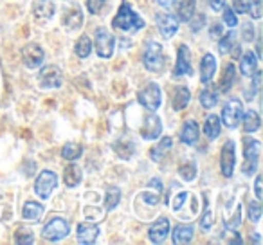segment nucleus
<instances>
[{"instance_id": "21", "label": "nucleus", "mask_w": 263, "mask_h": 245, "mask_svg": "<svg viewBox=\"0 0 263 245\" xmlns=\"http://www.w3.org/2000/svg\"><path fill=\"white\" fill-rule=\"evenodd\" d=\"M256 65H258V56L252 51H247L240 60V70L245 78H251L256 70Z\"/></svg>"}, {"instance_id": "26", "label": "nucleus", "mask_w": 263, "mask_h": 245, "mask_svg": "<svg viewBox=\"0 0 263 245\" xmlns=\"http://www.w3.org/2000/svg\"><path fill=\"white\" fill-rule=\"evenodd\" d=\"M24 218L26 220H31V222H38L44 215V205L38 204V202H27L24 205V211H22Z\"/></svg>"}, {"instance_id": "9", "label": "nucleus", "mask_w": 263, "mask_h": 245, "mask_svg": "<svg viewBox=\"0 0 263 245\" xmlns=\"http://www.w3.org/2000/svg\"><path fill=\"white\" fill-rule=\"evenodd\" d=\"M114 45H116V38L106 31L105 27H99L96 31V51L101 58H110L114 54Z\"/></svg>"}, {"instance_id": "19", "label": "nucleus", "mask_w": 263, "mask_h": 245, "mask_svg": "<svg viewBox=\"0 0 263 245\" xmlns=\"http://www.w3.org/2000/svg\"><path fill=\"white\" fill-rule=\"evenodd\" d=\"M180 141H182L184 144H195L198 141V125L197 121L190 119L184 123L182 126V132H180Z\"/></svg>"}, {"instance_id": "11", "label": "nucleus", "mask_w": 263, "mask_h": 245, "mask_svg": "<svg viewBox=\"0 0 263 245\" xmlns=\"http://www.w3.org/2000/svg\"><path fill=\"white\" fill-rule=\"evenodd\" d=\"M193 74V67H191V54L190 49L186 45H180L179 47V54H177V63L175 69H173V76H191Z\"/></svg>"}, {"instance_id": "15", "label": "nucleus", "mask_w": 263, "mask_h": 245, "mask_svg": "<svg viewBox=\"0 0 263 245\" xmlns=\"http://www.w3.org/2000/svg\"><path fill=\"white\" fill-rule=\"evenodd\" d=\"M162 134V121L157 116H148L144 119V125L141 128V136L144 139H157Z\"/></svg>"}, {"instance_id": "1", "label": "nucleus", "mask_w": 263, "mask_h": 245, "mask_svg": "<svg viewBox=\"0 0 263 245\" xmlns=\"http://www.w3.org/2000/svg\"><path fill=\"white\" fill-rule=\"evenodd\" d=\"M114 27L121 31H126V33H137V31L144 27V20L126 2H123L116 15V20H114Z\"/></svg>"}, {"instance_id": "24", "label": "nucleus", "mask_w": 263, "mask_h": 245, "mask_svg": "<svg viewBox=\"0 0 263 245\" xmlns=\"http://www.w3.org/2000/svg\"><path fill=\"white\" fill-rule=\"evenodd\" d=\"M241 119H243V130L247 134H254L256 130L259 128V125H261L259 114L256 112V110H249L245 116H241Z\"/></svg>"}, {"instance_id": "17", "label": "nucleus", "mask_w": 263, "mask_h": 245, "mask_svg": "<svg viewBox=\"0 0 263 245\" xmlns=\"http://www.w3.org/2000/svg\"><path fill=\"white\" fill-rule=\"evenodd\" d=\"M215 70H216V60L213 54H205L202 58V63H200V80L202 83H209L215 76Z\"/></svg>"}, {"instance_id": "46", "label": "nucleus", "mask_w": 263, "mask_h": 245, "mask_svg": "<svg viewBox=\"0 0 263 245\" xmlns=\"http://www.w3.org/2000/svg\"><path fill=\"white\" fill-rule=\"evenodd\" d=\"M172 144H173V139H172V137H164V139H162L161 141V143H159V150H161V152H166V150H168V148H172Z\"/></svg>"}, {"instance_id": "50", "label": "nucleus", "mask_w": 263, "mask_h": 245, "mask_svg": "<svg viewBox=\"0 0 263 245\" xmlns=\"http://www.w3.org/2000/svg\"><path fill=\"white\" fill-rule=\"evenodd\" d=\"M175 2H177V0H157V4L162 6V8H166V9L173 8V6H175Z\"/></svg>"}, {"instance_id": "22", "label": "nucleus", "mask_w": 263, "mask_h": 245, "mask_svg": "<svg viewBox=\"0 0 263 245\" xmlns=\"http://www.w3.org/2000/svg\"><path fill=\"white\" fill-rule=\"evenodd\" d=\"M195 4H197V0H180L179 8H177L179 20H182V22H190L195 15Z\"/></svg>"}, {"instance_id": "6", "label": "nucleus", "mask_w": 263, "mask_h": 245, "mask_svg": "<svg viewBox=\"0 0 263 245\" xmlns=\"http://www.w3.org/2000/svg\"><path fill=\"white\" fill-rule=\"evenodd\" d=\"M70 233V223L65 218H52L44 227V238L49 241H60Z\"/></svg>"}, {"instance_id": "48", "label": "nucleus", "mask_w": 263, "mask_h": 245, "mask_svg": "<svg viewBox=\"0 0 263 245\" xmlns=\"http://www.w3.org/2000/svg\"><path fill=\"white\" fill-rule=\"evenodd\" d=\"M226 4V0H209V6H211L213 11H220Z\"/></svg>"}, {"instance_id": "35", "label": "nucleus", "mask_w": 263, "mask_h": 245, "mask_svg": "<svg viewBox=\"0 0 263 245\" xmlns=\"http://www.w3.org/2000/svg\"><path fill=\"white\" fill-rule=\"evenodd\" d=\"M15 241L22 245H31V243H34V236L29 229H24L22 227V229H18L15 233Z\"/></svg>"}, {"instance_id": "31", "label": "nucleus", "mask_w": 263, "mask_h": 245, "mask_svg": "<svg viewBox=\"0 0 263 245\" xmlns=\"http://www.w3.org/2000/svg\"><path fill=\"white\" fill-rule=\"evenodd\" d=\"M216 103H218V94L213 88L208 87L200 92V105L204 108H213V106H216Z\"/></svg>"}, {"instance_id": "2", "label": "nucleus", "mask_w": 263, "mask_h": 245, "mask_svg": "<svg viewBox=\"0 0 263 245\" xmlns=\"http://www.w3.org/2000/svg\"><path fill=\"white\" fill-rule=\"evenodd\" d=\"M143 63L152 72H161L164 69V54H162V47L157 42H148L146 44V49H144L143 54Z\"/></svg>"}, {"instance_id": "49", "label": "nucleus", "mask_w": 263, "mask_h": 245, "mask_svg": "<svg viewBox=\"0 0 263 245\" xmlns=\"http://www.w3.org/2000/svg\"><path fill=\"white\" fill-rule=\"evenodd\" d=\"M222 26H220V24H215V26L211 27V31H209V33H211V36L213 38H218V36H222Z\"/></svg>"}, {"instance_id": "4", "label": "nucleus", "mask_w": 263, "mask_h": 245, "mask_svg": "<svg viewBox=\"0 0 263 245\" xmlns=\"http://www.w3.org/2000/svg\"><path fill=\"white\" fill-rule=\"evenodd\" d=\"M56 184H58L56 173L49 172V169H44V172L38 175L36 182H34V191H36V195L42 198V200H47V198L52 195V191H54Z\"/></svg>"}, {"instance_id": "41", "label": "nucleus", "mask_w": 263, "mask_h": 245, "mask_svg": "<svg viewBox=\"0 0 263 245\" xmlns=\"http://www.w3.org/2000/svg\"><path fill=\"white\" fill-rule=\"evenodd\" d=\"M241 34H243V40L245 42L254 40V26H252L251 22H245L243 27H241Z\"/></svg>"}, {"instance_id": "23", "label": "nucleus", "mask_w": 263, "mask_h": 245, "mask_svg": "<svg viewBox=\"0 0 263 245\" xmlns=\"http://www.w3.org/2000/svg\"><path fill=\"white\" fill-rule=\"evenodd\" d=\"M234 80H236V69H234L233 63H227L226 69H223L222 80H220V90L229 92L231 87L234 85Z\"/></svg>"}, {"instance_id": "37", "label": "nucleus", "mask_w": 263, "mask_h": 245, "mask_svg": "<svg viewBox=\"0 0 263 245\" xmlns=\"http://www.w3.org/2000/svg\"><path fill=\"white\" fill-rule=\"evenodd\" d=\"M249 216H251V220L254 223L259 222V218H261V205H259V202H251L249 204Z\"/></svg>"}, {"instance_id": "5", "label": "nucleus", "mask_w": 263, "mask_h": 245, "mask_svg": "<svg viewBox=\"0 0 263 245\" xmlns=\"http://www.w3.org/2000/svg\"><path fill=\"white\" fill-rule=\"evenodd\" d=\"M137 101L148 110H157L161 106V101H162V96H161V87L157 83H148V87H144L143 90L139 92L137 96Z\"/></svg>"}, {"instance_id": "29", "label": "nucleus", "mask_w": 263, "mask_h": 245, "mask_svg": "<svg viewBox=\"0 0 263 245\" xmlns=\"http://www.w3.org/2000/svg\"><path fill=\"white\" fill-rule=\"evenodd\" d=\"M190 99H191V92L186 87H179L175 90V96H173V108L184 110L187 106V103H190Z\"/></svg>"}, {"instance_id": "27", "label": "nucleus", "mask_w": 263, "mask_h": 245, "mask_svg": "<svg viewBox=\"0 0 263 245\" xmlns=\"http://www.w3.org/2000/svg\"><path fill=\"white\" fill-rule=\"evenodd\" d=\"M193 240V225H177L173 231V243H190Z\"/></svg>"}, {"instance_id": "39", "label": "nucleus", "mask_w": 263, "mask_h": 245, "mask_svg": "<svg viewBox=\"0 0 263 245\" xmlns=\"http://www.w3.org/2000/svg\"><path fill=\"white\" fill-rule=\"evenodd\" d=\"M223 20H226V24L229 27H236L238 26V16L234 15L233 8H227L226 11H223Z\"/></svg>"}, {"instance_id": "10", "label": "nucleus", "mask_w": 263, "mask_h": 245, "mask_svg": "<svg viewBox=\"0 0 263 245\" xmlns=\"http://www.w3.org/2000/svg\"><path fill=\"white\" fill-rule=\"evenodd\" d=\"M44 58L45 54L38 44H27L22 49V62L26 63L27 69H38L44 63Z\"/></svg>"}, {"instance_id": "30", "label": "nucleus", "mask_w": 263, "mask_h": 245, "mask_svg": "<svg viewBox=\"0 0 263 245\" xmlns=\"http://www.w3.org/2000/svg\"><path fill=\"white\" fill-rule=\"evenodd\" d=\"M81 154H83V146L78 143H67L62 148V157L65 161H76V159L81 157Z\"/></svg>"}, {"instance_id": "14", "label": "nucleus", "mask_w": 263, "mask_h": 245, "mask_svg": "<svg viewBox=\"0 0 263 245\" xmlns=\"http://www.w3.org/2000/svg\"><path fill=\"white\" fill-rule=\"evenodd\" d=\"M168 233H170V220L166 218V216H162V218H159L157 222L150 227L148 236H150L152 243H162V241L166 240V236H168Z\"/></svg>"}, {"instance_id": "28", "label": "nucleus", "mask_w": 263, "mask_h": 245, "mask_svg": "<svg viewBox=\"0 0 263 245\" xmlns=\"http://www.w3.org/2000/svg\"><path fill=\"white\" fill-rule=\"evenodd\" d=\"M220 130H222V125H220V117L218 116H209L205 119L204 125V132L209 139H216L220 136Z\"/></svg>"}, {"instance_id": "13", "label": "nucleus", "mask_w": 263, "mask_h": 245, "mask_svg": "<svg viewBox=\"0 0 263 245\" xmlns=\"http://www.w3.org/2000/svg\"><path fill=\"white\" fill-rule=\"evenodd\" d=\"M155 18H157L159 31H161L164 38H172L173 34L179 31V20H177L173 15H168V13H159Z\"/></svg>"}, {"instance_id": "42", "label": "nucleus", "mask_w": 263, "mask_h": 245, "mask_svg": "<svg viewBox=\"0 0 263 245\" xmlns=\"http://www.w3.org/2000/svg\"><path fill=\"white\" fill-rule=\"evenodd\" d=\"M249 13L252 15V18H259L261 16V0H252Z\"/></svg>"}, {"instance_id": "47", "label": "nucleus", "mask_w": 263, "mask_h": 245, "mask_svg": "<svg viewBox=\"0 0 263 245\" xmlns=\"http://www.w3.org/2000/svg\"><path fill=\"white\" fill-rule=\"evenodd\" d=\"M254 191H256V197H258V200H261L263 198V191H261V177H258L254 182Z\"/></svg>"}, {"instance_id": "8", "label": "nucleus", "mask_w": 263, "mask_h": 245, "mask_svg": "<svg viewBox=\"0 0 263 245\" xmlns=\"http://www.w3.org/2000/svg\"><path fill=\"white\" fill-rule=\"evenodd\" d=\"M241 116H243V108H241L240 99H231L226 103L222 110V121L229 128H236L241 123Z\"/></svg>"}, {"instance_id": "38", "label": "nucleus", "mask_w": 263, "mask_h": 245, "mask_svg": "<svg viewBox=\"0 0 263 245\" xmlns=\"http://www.w3.org/2000/svg\"><path fill=\"white\" fill-rule=\"evenodd\" d=\"M252 0H233V9L236 13H249Z\"/></svg>"}, {"instance_id": "32", "label": "nucleus", "mask_w": 263, "mask_h": 245, "mask_svg": "<svg viewBox=\"0 0 263 245\" xmlns=\"http://www.w3.org/2000/svg\"><path fill=\"white\" fill-rule=\"evenodd\" d=\"M92 52V42L88 36H81L80 40H78L76 44V54L80 56V58H87V56H90Z\"/></svg>"}, {"instance_id": "20", "label": "nucleus", "mask_w": 263, "mask_h": 245, "mask_svg": "<svg viewBox=\"0 0 263 245\" xmlns=\"http://www.w3.org/2000/svg\"><path fill=\"white\" fill-rule=\"evenodd\" d=\"M33 15L40 20H49L54 15V4L51 0H36L33 4Z\"/></svg>"}, {"instance_id": "44", "label": "nucleus", "mask_w": 263, "mask_h": 245, "mask_svg": "<svg viewBox=\"0 0 263 245\" xmlns=\"http://www.w3.org/2000/svg\"><path fill=\"white\" fill-rule=\"evenodd\" d=\"M186 198H187V193H186V191H182V193L177 195V197L173 198V209L177 211V209L182 208V204H184V200H186Z\"/></svg>"}, {"instance_id": "7", "label": "nucleus", "mask_w": 263, "mask_h": 245, "mask_svg": "<svg viewBox=\"0 0 263 245\" xmlns=\"http://www.w3.org/2000/svg\"><path fill=\"white\" fill-rule=\"evenodd\" d=\"M234 164H236V144L234 141H226L220 154V168H222L223 177H233L234 173Z\"/></svg>"}, {"instance_id": "12", "label": "nucleus", "mask_w": 263, "mask_h": 245, "mask_svg": "<svg viewBox=\"0 0 263 245\" xmlns=\"http://www.w3.org/2000/svg\"><path fill=\"white\" fill-rule=\"evenodd\" d=\"M62 70L56 65H47L40 72V85L44 88H58L62 87Z\"/></svg>"}, {"instance_id": "40", "label": "nucleus", "mask_w": 263, "mask_h": 245, "mask_svg": "<svg viewBox=\"0 0 263 245\" xmlns=\"http://www.w3.org/2000/svg\"><path fill=\"white\" fill-rule=\"evenodd\" d=\"M103 6H105V0H87V9L92 15H98Z\"/></svg>"}, {"instance_id": "34", "label": "nucleus", "mask_w": 263, "mask_h": 245, "mask_svg": "<svg viewBox=\"0 0 263 245\" xmlns=\"http://www.w3.org/2000/svg\"><path fill=\"white\" fill-rule=\"evenodd\" d=\"M179 173L186 182H191V180L197 177V164L195 162H186L179 168Z\"/></svg>"}, {"instance_id": "16", "label": "nucleus", "mask_w": 263, "mask_h": 245, "mask_svg": "<svg viewBox=\"0 0 263 245\" xmlns=\"http://www.w3.org/2000/svg\"><path fill=\"white\" fill-rule=\"evenodd\" d=\"M99 225L98 223H80L78 225V241L83 245H90L98 240Z\"/></svg>"}, {"instance_id": "33", "label": "nucleus", "mask_w": 263, "mask_h": 245, "mask_svg": "<svg viewBox=\"0 0 263 245\" xmlns=\"http://www.w3.org/2000/svg\"><path fill=\"white\" fill-rule=\"evenodd\" d=\"M119 200H121V191H119V187H108L106 190V198H105V205H106V209H114L117 204H119Z\"/></svg>"}, {"instance_id": "45", "label": "nucleus", "mask_w": 263, "mask_h": 245, "mask_svg": "<svg viewBox=\"0 0 263 245\" xmlns=\"http://www.w3.org/2000/svg\"><path fill=\"white\" fill-rule=\"evenodd\" d=\"M205 24V16L204 15H198L197 16V20H191V31H195V33H197V31H200V27L204 26Z\"/></svg>"}, {"instance_id": "18", "label": "nucleus", "mask_w": 263, "mask_h": 245, "mask_svg": "<svg viewBox=\"0 0 263 245\" xmlns=\"http://www.w3.org/2000/svg\"><path fill=\"white\" fill-rule=\"evenodd\" d=\"M63 24L69 31H78L81 26H83V15H81V9L78 8V4H74L72 8L69 9V13L63 18Z\"/></svg>"}, {"instance_id": "25", "label": "nucleus", "mask_w": 263, "mask_h": 245, "mask_svg": "<svg viewBox=\"0 0 263 245\" xmlns=\"http://www.w3.org/2000/svg\"><path fill=\"white\" fill-rule=\"evenodd\" d=\"M63 180H65V186L69 187H76L78 184L81 182V169L78 164H69L65 168V173H63Z\"/></svg>"}, {"instance_id": "3", "label": "nucleus", "mask_w": 263, "mask_h": 245, "mask_svg": "<svg viewBox=\"0 0 263 245\" xmlns=\"http://www.w3.org/2000/svg\"><path fill=\"white\" fill-rule=\"evenodd\" d=\"M243 144H245L243 175L251 177L252 173L256 172V168H258V159H259V152H261V143L256 141V139H252V137H247V139L243 141Z\"/></svg>"}, {"instance_id": "51", "label": "nucleus", "mask_w": 263, "mask_h": 245, "mask_svg": "<svg viewBox=\"0 0 263 245\" xmlns=\"http://www.w3.org/2000/svg\"><path fill=\"white\" fill-rule=\"evenodd\" d=\"M148 186H150V187H157V191H162V184H161V180H159V179H154L150 184H148Z\"/></svg>"}, {"instance_id": "36", "label": "nucleus", "mask_w": 263, "mask_h": 245, "mask_svg": "<svg viewBox=\"0 0 263 245\" xmlns=\"http://www.w3.org/2000/svg\"><path fill=\"white\" fill-rule=\"evenodd\" d=\"M233 42H234V33H227L226 36L220 40V52L222 54H226V52H229L231 49H233Z\"/></svg>"}, {"instance_id": "43", "label": "nucleus", "mask_w": 263, "mask_h": 245, "mask_svg": "<svg viewBox=\"0 0 263 245\" xmlns=\"http://www.w3.org/2000/svg\"><path fill=\"white\" fill-rule=\"evenodd\" d=\"M211 225H213V218H211V213H209V209H205L204 216H202L200 227H202V229H211Z\"/></svg>"}]
</instances>
